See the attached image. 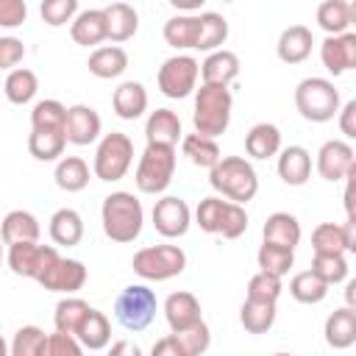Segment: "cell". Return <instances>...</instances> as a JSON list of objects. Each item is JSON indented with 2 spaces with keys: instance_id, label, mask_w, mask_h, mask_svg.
I'll return each mask as SVG.
<instances>
[{
  "instance_id": "obj_5",
  "label": "cell",
  "mask_w": 356,
  "mask_h": 356,
  "mask_svg": "<svg viewBox=\"0 0 356 356\" xmlns=\"http://www.w3.org/2000/svg\"><path fill=\"white\" fill-rule=\"evenodd\" d=\"M131 267L136 275H142L147 281H167V278H175L184 273L186 253L178 245H153V248L136 250Z\"/></svg>"
},
{
  "instance_id": "obj_37",
  "label": "cell",
  "mask_w": 356,
  "mask_h": 356,
  "mask_svg": "<svg viewBox=\"0 0 356 356\" xmlns=\"http://www.w3.org/2000/svg\"><path fill=\"white\" fill-rule=\"evenodd\" d=\"M67 147V139H64V131H33L31 128V136H28V150L33 159L39 161H53L64 153Z\"/></svg>"
},
{
  "instance_id": "obj_6",
  "label": "cell",
  "mask_w": 356,
  "mask_h": 356,
  "mask_svg": "<svg viewBox=\"0 0 356 356\" xmlns=\"http://www.w3.org/2000/svg\"><path fill=\"white\" fill-rule=\"evenodd\" d=\"M156 306L159 303H156V292L153 289H147L142 284H131V286H125L117 295V300H114V317H117V323L122 328L142 331V328H147L153 323Z\"/></svg>"
},
{
  "instance_id": "obj_61",
  "label": "cell",
  "mask_w": 356,
  "mask_h": 356,
  "mask_svg": "<svg viewBox=\"0 0 356 356\" xmlns=\"http://www.w3.org/2000/svg\"><path fill=\"white\" fill-rule=\"evenodd\" d=\"M273 356H292V353H273Z\"/></svg>"
},
{
  "instance_id": "obj_60",
  "label": "cell",
  "mask_w": 356,
  "mask_h": 356,
  "mask_svg": "<svg viewBox=\"0 0 356 356\" xmlns=\"http://www.w3.org/2000/svg\"><path fill=\"white\" fill-rule=\"evenodd\" d=\"M0 261H3V239H0Z\"/></svg>"
},
{
  "instance_id": "obj_29",
  "label": "cell",
  "mask_w": 356,
  "mask_h": 356,
  "mask_svg": "<svg viewBox=\"0 0 356 356\" xmlns=\"http://www.w3.org/2000/svg\"><path fill=\"white\" fill-rule=\"evenodd\" d=\"M228 39V22L217 11H203L197 14V36H195V50H217Z\"/></svg>"
},
{
  "instance_id": "obj_3",
  "label": "cell",
  "mask_w": 356,
  "mask_h": 356,
  "mask_svg": "<svg viewBox=\"0 0 356 356\" xmlns=\"http://www.w3.org/2000/svg\"><path fill=\"white\" fill-rule=\"evenodd\" d=\"M209 181L217 192H222V197H228L231 203H239V206L253 200V195L259 192L256 170L250 167V161H245L239 156H222L211 167Z\"/></svg>"
},
{
  "instance_id": "obj_20",
  "label": "cell",
  "mask_w": 356,
  "mask_h": 356,
  "mask_svg": "<svg viewBox=\"0 0 356 356\" xmlns=\"http://www.w3.org/2000/svg\"><path fill=\"white\" fill-rule=\"evenodd\" d=\"M278 175L289 186H303L312 175V156L300 145H289L278 156Z\"/></svg>"
},
{
  "instance_id": "obj_8",
  "label": "cell",
  "mask_w": 356,
  "mask_h": 356,
  "mask_svg": "<svg viewBox=\"0 0 356 356\" xmlns=\"http://www.w3.org/2000/svg\"><path fill=\"white\" fill-rule=\"evenodd\" d=\"M131 161H134V142L125 134L111 131L97 145V153H95V175L100 181H120L128 172Z\"/></svg>"
},
{
  "instance_id": "obj_51",
  "label": "cell",
  "mask_w": 356,
  "mask_h": 356,
  "mask_svg": "<svg viewBox=\"0 0 356 356\" xmlns=\"http://www.w3.org/2000/svg\"><path fill=\"white\" fill-rule=\"evenodd\" d=\"M39 11H42V19H44L47 25L58 28V25H64V22H70V19L75 17L78 0H44Z\"/></svg>"
},
{
  "instance_id": "obj_42",
  "label": "cell",
  "mask_w": 356,
  "mask_h": 356,
  "mask_svg": "<svg viewBox=\"0 0 356 356\" xmlns=\"http://www.w3.org/2000/svg\"><path fill=\"white\" fill-rule=\"evenodd\" d=\"M289 292H292V298L298 300V303H320V300H325V295H328V286L312 273V270H303V273H298V275H292V281H289Z\"/></svg>"
},
{
  "instance_id": "obj_33",
  "label": "cell",
  "mask_w": 356,
  "mask_h": 356,
  "mask_svg": "<svg viewBox=\"0 0 356 356\" xmlns=\"http://www.w3.org/2000/svg\"><path fill=\"white\" fill-rule=\"evenodd\" d=\"M50 236L56 245H78L83 236V220L75 209H58L50 217Z\"/></svg>"
},
{
  "instance_id": "obj_9",
  "label": "cell",
  "mask_w": 356,
  "mask_h": 356,
  "mask_svg": "<svg viewBox=\"0 0 356 356\" xmlns=\"http://www.w3.org/2000/svg\"><path fill=\"white\" fill-rule=\"evenodd\" d=\"M197 72H200V64L192 56H172L159 70V89L167 97L181 100V97H186L195 89Z\"/></svg>"
},
{
  "instance_id": "obj_2",
  "label": "cell",
  "mask_w": 356,
  "mask_h": 356,
  "mask_svg": "<svg viewBox=\"0 0 356 356\" xmlns=\"http://www.w3.org/2000/svg\"><path fill=\"white\" fill-rule=\"evenodd\" d=\"M231 106H234V97L225 86L203 83L195 95V114H192L195 134L206 136V139L225 134V128L231 122Z\"/></svg>"
},
{
  "instance_id": "obj_11",
  "label": "cell",
  "mask_w": 356,
  "mask_h": 356,
  "mask_svg": "<svg viewBox=\"0 0 356 356\" xmlns=\"http://www.w3.org/2000/svg\"><path fill=\"white\" fill-rule=\"evenodd\" d=\"M356 170V159H353V147L342 139H331L320 147L317 153V172L325 181H345L350 178Z\"/></svg>"
},
{
  "instance_id": "obj_32",
  "label": "cell",
  "mask_w": 356,
  "mask_h": 356,
  "mask_svg": "<svg viewBox=\"0 0 356 356\" xmlns=\"http://www.w3.org/2000/svg\"><path fill=\"white\" fill-rule=\"evenodd\" d=\"M128 67V53L117 44L111 47H97L92 56H89V72L95 78H117L122 75Z\"/></svg>"
},
{
  "instance_id": "obj_31",
  "label": "cell",
  "mask_w": 356,
  "mask_h": 356,
  "mask_svg": "<svg viewBox=\"0 0 356 356\" xmlns=\"http://www.w3.org/2000/svg\"><path fill=\"white\" fill-rule=\"evenodd\" d=\"M245 150L253 159H270L281 150V131L273 122H259L245 136Z\"/></svg>"
},
{
  "instance_id": "obj_50",
  "label": "cell",
  "mask_w": 356,
  "mask_h": 356,
  "mask_svg": "<svg viewBox=\"0 0 356 356\" xmlns=\"http://www.w3.org/2000/svg\"><path fill=\"white\" fill-rule=\"evenodd\" d=\"M44 339V331L36 328V325H22L17 334H14V342L8 348V356H36L39 345Z\"/></svg>"
},
{
  "instance_id": "obj_44",
  "label": "cell",
  "mask_w": 356,
  "mask_h": 356,
  "mask_svg": "<svg viewBox=\"0 0 356 356\" xmlns=\"http://www.w3.org/2000/svg\"><path fill=\"white\" fill-rule=\"evenodd\" d=\"M256 259H259V267H261L259 273H267V275H275V278L286 275L289 267L295 264V253L292 250H284V248H275V245H267V242L259 248Z\"/></svg>"
},
{
  "instance_id": "obj_52",
  "label": "cell",
  "mask_w": 356,
  "mask_h": 356,
  "mask_svg": "<svg viewBox=\"0 0 356 356\" xmlns=\"http://www.w3.org/2000/svg\"><path fill=\"white\" fill-rule=\"evenodd\" d=\"M28 17L25 0H0V28H17Z\"/></svg>"
},
{
  "instance_id": "obj_4",
  "label": "cell",
  "mask_w": 356,
  "mask_h": 356,
  "mask_svg": "<svg viewBox=\"0 0 356 356\" xmlns=\"http://www.w3.org/2000/svg\"><path fill=\"white\" fill-rule=\"evenodd\" d=\"M295 106L309 122H328L339 114V92L328 78H303L295 89Z\"/></svg>"
},
{
  "instance_id": "obj_10",
  "label": "cell",
  "mask_w": 356,
  "mask_h": 356,
  "mask_svg": "<svg viewBox=\"0 0 356 356\" xmlns=\"http://www.w3.org/2000/svg\"><path fill=\"white\" fill-rule=\"evenodd\" d=\"M58 259L56 248L50 245H39V242H17L8 248V267L11 273L22 275V278H33L39 281V275Z\"/></svg>"
},
{
  "instance_id": "obj_55",
  "label": "cell",
  "mask_w": 356,
  "mask_h": 356,
  "mask_svg": "<svg viewBox=\"0 0 356 356\" xmlns=\"http://www.w3.org/2000/svg\"><path fill=\"white\" fill-rule=\"evenodd\" d=\"M150 356H184V350L178 348V342H175V339H172V334H170V337L156 339V345H153Z\"/></svg>"
},
{
  "instance_id": "obj_35",
  "label": "cell",
  "mask_w": 356,
  "mask_h": 356,
  "mask_svg": "<svg viewBox=\"0 0 356 356\" xmlns=\"http://www.w3.org/2000/svg\"><path fill=\"white\" fill-rule=\"evenodd\" d=\"M239 320L248 334H267L275 323V303L264 300H245L239 309Z\"/></svg>"
},
{
  "instance_id": "obj_48",
  "label": "cell",
  "mask_w": 356,
  "mask_h": 356,
  "mask_svg": "<svg viewBox=\"0 0 356 356\" xmlns=\"http://www.w3.org/2000/svg\"><path fill=\"white\" fill-rule=\"evenodd\" d=\"M245 231H248V211H245L239 203H231V200H228L217 234H220L222 239H236V236H242Z\"/></svg>"
},
{
  "instance_id": "obj_59",
  "label": "cell",
  "mask_w": 356,
  "mask_h": 356,
  "mask_svg": "<svg viewBox=\"0 0 356 356\" xmlns=\"http://www.w3.org/2000/svg\"><path fill=\"white\" fill-rule=\"evenodd\" d=\"M0 356H8V345H6V339L0 337Z\"/></svg>"
},
{
  "instance_id": "obj_57",
  "label": "cell",
  "mask_w": 356,
  "mask_h": 356,
  "mask_svg": "<svg viewBox=\"0 0 356 356\" xmlns=\"http://www.w3.org/2000/svg\"><path fill=\"white\" fill-rule=\"evenodd\" d=\"M203 0H172L175 8H200Z\"/></svg>"
},
{
  "instance_id": "obj_12",
  "label": "cell",
  "mask_w": 356,
  "mask_h": 356,
  "mask_svg": "<svg viewBox=\"0 0 356 356\" xmlns=\"http://www.w3.org/2000/svg\"><path fill=\"white\" fill-rule=\"evenodd\" d=\"M189 217L192 214H189L186 200H181L175 195H167V197L156 200V206H153V225L167 239L184 236L189 231Z\"/></svg>"
},
{
  "instance_id": "obj_17",
  "label": "cell",
  "mask_w": 356,
  "mask_h": 356,
  "mask_svg": "<svg viewBox=\"0 0 356 356\" xmlns=\"http://www.w3.org/2000/svg\"><path fill=\"white\" fill-rule=\"evenodd\" d=\"M312 47H314V36L306 25H289L281 36H278V58L286 61V64H300L312 56Z\"/></svg>"
},
{
  "instance_id": "obj_22",
  "label": "cell",
  "mask_w": 356,
  "mask_h": 356,
  "mask_svg": "<svg viewBox=\"0 0 356 356\" xmlns=\"http://www.w3.org/2000/svg\"><path fill=\"white\" fill-rule=\"evenodd\" d=\"M164 317L172 331H184V328L200 323V300L192 292H172L164 300Z\"/></svg>"
},
{
  "instance_id": "obj_34",
  "label": "cell",
  "mask_w": 356,
  "mask_h": 356,
  "mask_svg": "<svg viewBox=\"0 0 356 356\" xmlns=\"http://www.w3.org/2000/svg\"><path fill=\"white\" fill-rule=\"evenodd\" d=\"M53 178H56L58 189H64V192H81L89 184V167H86L83 159L67 156V159H61L56 164V175Z\"/></svg>"
},
{
  "instance_id": "obj_27",
  "label": "cell",
  "mask_w": 356,
  "mask_h": 356,
  "mask_svg": "<svg viewBox=\"0 0 356 356\" xmlns=\"http://www.w3.org/2000/svg\"><path fill=\"white\" fill-rule=\"evenodd\" d=\"M111 103H114L117 117H122V120H136V117H142V111L147 108V92H145V86H142L139 81H125V83H120V86L114 89Z\"/></svg>"
},
{
  "instance_id": "obj_13",
  "label": "cell",
  "mask_w": 356,
  "mask_h": 356,
  "mask_svg": "<svg viewBox=\"0 0 356 356\" xmlns=\"http://www.w3.org/2000/svg\"><path fill=\"white\" fill-rule=\"evenodd\" d=\"M39 284L47 289V292H78L83 284H86V267L78 261V259H56L42 275H39Z\"/></svg>"
},
{
  "instance_id": "obj_15",
  "label": "cell",
  "mask_w": 356,
  "mask_h": 356,
  "mask_svg": "<svg viewBox=\"0 0 356 356\" xmlns=\"http://www.w3.org/2000/svg\"><path fill=\"white\" fill-rule=\"evenodd\" d=\"M320 58L323 67L331 75H342L345 70L356 67V33H339V36H328L320 44Z\"/></svg>"
},
{
  "instance_id": "obj_28",
  "label": "cell",
  "mask_w": 356,
  "mask_h": 356,
  "mask_svg": "<svg viewBox=\"0 0 356 356\" xmlns=\"http://www.w3.org/2000/svg\"><path fill=\"white\" fill-rule=\"evenodd\" d=\"M75 339L81 342V348H89V350L106 348L108 339H111V325H108L106 314L97 312V309H89L86 317L81 320L78 331H75Z\"/></svg>"
},
{
  "instance_id": "obj_40",
  "label": "cell",
  "mask_w": 356,
  "mask_h": 356,
  "mask_svg": "<svg viewBox=\"0 0 356 356\" xmlns=\"http://www.w3.org/2000/svg\"><path fill=\"white\" fill-rule=\"evenodd\" d=\"M89 309H92V306H89L86 300H81V298H64V300L56 306V314H53L56 331L75 337V331H78V325H81V320L86 317Z\"/></svg>"
},
{
  "instance_id": "obj_23",
  "label": "cell",
  "mask_w": 356,
  "mask_h": 356,
  "mask_svg": "<svg viewBox=\"0 0 356 356\" xmlns=\"http://www.w3.org/2000/svg\"><path fill=\"white\" fill-rule=\"evenodd\" d=\"M103 19H106V39H111V42H125L139 28V14L128 3H111V6H106L103 8Z\"/></svg>"
},
{
  "instance_id": "obj_25",
  "label": "cell",
  "mask_w": 356,
  "mask_h": 356,
  "mask_svg": "<svg viewBox=\"0 0 356 356\" xmlns=\"http://www.w3.org/2000/svg\"><path fill=\"white\" fill-rule=\"evenodd\" d=\"M39 220L31 211H8L0 222V239L6 245H17V242H36L39 239Z\"/></svg>"
},
{
  "instance_id": "obj_7",
  "label": "cell",
  "mask_w": 356,
  "mask_h": 356,
  "mask_svg": "<svg viewBox=\"0 0 356 356\" xmlns=\"http://www.w3.org/2000/svg\"><path fill=\"white\" fill-rule=\"evenodd\" d=\"M172 172H175V147L147 145L136 167V186L145 195L164 192L172 181Z\"/></svg>"
},
{
  "instance_id": "obj_36",
  "label": "cell",
  "mask_w": 356,
  "mask_h": 356,
  "mask_svg": "<svg viewBox=\"0 0 356 356\" xmlns=\"http://www.w3.org/2000/svg\"><path fill=\"white\" fill-rule=\"evenodd\" d=\"M36 89H39V81H36V75H33L31 70H25V67L11 70L8 78H6V83H3V92H6V97H8L14 106L31 103L33 95H36Z\"/></svg>"
},
{
  "instance_id": "obj_38",
  "label": "cell",
  "mask_w": 356,
  "mask_h": 356,
  "mask_svg": "<svg viewBox=\"0 0 356 356\" xmlns=\"http://www.w3.org/2000/svg\"><path fill=\"white\" fill-rule=\"evenodd\" d=\"M195 36H197V17L192 14H178V17H170L164 22V42L170 47H195Z\"/></svg>"
},
{
  "instance_id": "obj_45",
  "label": "cell",
  "mask_w": 356,
  "mask_h": 356,
  "mask_svg": "<svg viewBox=\"0 0 356 356\" xmlns=\"http://www.w3.org/2000/svg\"><path fill=\"white\" fill-rule=\"evenodd\" d=\"M172 339L178 342V348L184 350V356H200L211 345V331L200 320V323H195V325H189L184 331H172Z\"/></svg>"
},
{
  "instance_id": "obj_58",
  "label": "cell",
  "mask_w": 356,
  "mask_h": 356,
  "mask_svg": "<svg viewBox=\"0 0 356 356\" xmlns=\"http://www.w3.org/2000/svg\"><path fill=\"white\" fill-rule=\"evenodd\" d=\"M353 289H356V281L348 284V300H350V303H353Z\"/></svg>"
},
{
  "instance_id": "obj_54",
  "label": "cell",
  "mask_w": 356,
  "mask_h": 356,
  "mask_svg": "<svg viewBox=\"0 0 356 356\" xmlns=\"http://www.w3.org/2000/svg\"><path fill=\"white\" fill-rule=\"evenodd\" d=\"M353 117H356V100H348L345 103V108L339 111V128H342V134L345 136H356V125H353Z\"/></svg>"
},
{
  "instance_id": "obj_53",
  "label": "cell",
  "mask_w": 356,
  "mask_h": 356,
  "mask_svg": "<svg viewBox=\"0 0 356 356\" xmlns=\"http://www.w3.org/2000/svg\"><path fill=\"white\" fill-rule=\"evenodd\" d=\"M25 44L17 36H0V70H11L22 61Z\"/></svg>"
},
{
  "instance_id": "obj_1",
  "label": "cell",
  "mask_w": 356,
  "mask_h": 356,
  "mask_svg": "<svg viewBox=\"0 0 356 356\" xmlns=\"http://www.w3.org/2000/svg\"><path fill=\"white\" fill-rule=\"evenodd\" d=\"M103 231L111 242H134L142 231L145 211L131 192H111L103 200Z\"/></svg>"
},
{
  "instance_id": "obj_47",
  "label": "cell",
  "mask_w": 356,
  "mask_h": 356,
  "mask_svg": "<svg viewBox=\"0 0 356 356\" xmlns=\"http://www.w3.org/2000/svg\"><path fill=\"white\" fill-rule=\"evenodd\" d=\"M225 206H228V200H222V197H203V200L197 203V209H195V220H197L200 231L217 234Z\"/></svg>"
},
{
  "instance_id": "obj_39",
  "label": "cell",
  "mask_w": 356,
  "mask_h": 356,
  "mask_svg": "<svg viewBox=\"0 0 356 356\" xmlns=\"http://www.w3.org/2000/svg\"><path fill=\"white\" fill-rule=\"evenodd\" d=\"M181 147H184V156H189V161H192V164L206 167V170H211V167L222 159V153H220L217 142H214V139H206V136H197V134L184 136Z\"/></svg>"
},
{
  "instance_id": "obj_21",
  "label": "cell",
  "mask_w": 356,
  "mask_h": 356,
  "mask_svg": "<svg viewBox=\"0 0 356 356\" xmlns=\"http://www.w3.org/2000/svg\"><path fill=\"white\" fill-rule=\"evenodd\" d=\"M264 242L267 245H275V248H284V250H295V245L300 242V222L286 214V211H275L264 220Z\"/></svg>"
},
{
  "instance_id": "obj_14",
  "label": "cell",
  "mask_w": 356,
  "mask_h": 356,
  "mask_svg": "<svg viewBox=\"0 0 356 356\" xmlns=\"http://www.w3.org/2000/svg\"><path fill=\"white\" fill-rule=\"evenodd\" d=\"M100 136V114L92 106H70L64 120V139L72 145H92Z\"/></svg>"
},
{
  "instance_id": "obj_56",
  "label": "cell",
  "mask_w": 356,
  "mask_h": 356,
  "mask_svg": "<svg viewBox=\"0 0 356 356\" xmlns=\"http://www.w3.org/2000/svg\"><path fill=\"white\" fill-rule=\"evenodd\" d=\"M108 356H142V350H139L136 342H131V339H120V342L111 345Z\"/></svg>"
},
{
  "instance_id": "obj_41",
  "label": "cell",
  "mask_w": 356,
  "mask_h": 356,
  "mask_svg": "<svg viewBox=\"0 0 356 356\" xmlns=\"http://www.w3.org/2000/svg\"><path fill=\"white\" fill-rule=\"evenodd\" d=\"M64 120H67V106L58 100H39L31 111L33 131H64Z\"/></svg>"
},
{
  "instance_id": "obj_16",
  "label": "cell",
  "mask_w": 356,
  "mask_h": 356,
  "mask_svg": "<svg viewBox=\"0 0 356 356\" xmlns=\"http://www.w3.org/2000/svg\"><path fill=\"white\" fill-rule=\"evenodd\" d=\"M312 248L314 253H342L345 250H356V236H353V220H348L345 225L337 222H320L312 231Z\"/></svg>"
},
{
  "instance_id": "obj_26",
  "label": "cell",
  "mask_w": 356,
  "mask_h": 356,
  "mask_svg": "<svg viewBox=\"0 0 356 356\" xmlns=\"http://www.w3.org/2000/svg\"><path fill=\"white\" fill-rule=\"evenodd\" d=\"M353 17H356V6L353 3H345V0H325V3L317 6V25L328 36L348 33Z\"/></svg>"
},
{
  "instance_id": "obj_19",
  "label": "cell",
  "mask_w": 356,
  "mask_h": 356,
  "mask_svg": "<svg viewBox=\"0 0 356 356\" xmlns=\"http://www.w3.org/2000/svg\"><path fill=\"white\" fill-rule=\"evenodd\" d=\"M145 136H147V145L175 147L178 139H181V120H178V114L170 111V108H156V111L147 117Z\"/></svg>"
},
{
  "instance_id": "obj_46",
  "label": "cell",
  "mask_w": 356,
  "mask_h": 356,
  "mask_svg": "<svg viewBox=\"0 0 356 356\" xmlns=\"http://www.w3.org/2000/svg\"><path fill=\"white\" fill-rule=\"evenodd\" d=\"M36 356H83V348L75 337L70 334H44Z\"/></svg>"
},
{
  "instance_id": "obj_18",
  "label": "cell",
  "mask_w": 356,
  "mask_h": 356,
  "mask_svg": "<svg viewBox=\"0 0 356 356\" xmlns=\"http://www.w3.org/2000/svg\"><path fill=\"white\" fill-rule=\"evenodd\" d=\"M200 75H203V83L209 86H225L239 75V58L236 53L231 50H214L206 56V61L200 64Z\"/></svg>"
},
{
  "instance_id": "obj_24",
  "label": "cell",
  "mask_w": 356,
  "mask_h": 356,
  "mask_svg": "<svg viewBox=\"0 0 356 356\" xmlns=\"http://www.w3.org/2000/svg\"><path fill=\"white\" fill-rule=\"evenodd\" d=\"M325 342L334 350H345L356 342V312L353 306H342L325 320Z\"/></svg>"
},
{
  "instance_id": "obj_30",
  "label": "cell",
  "mask_w": 356,
  "mask_h": 356,
  "mask_svg": "<svg viewBox=\"0 0 356 356\" xmlns=\"http://www.w3.org/2000/svg\"><path fill=\"white\" fill-rule=\"evenodd\" d=\"M72 39L83 47H92V44H100L106 39V19H103V8H86L75 17L72 28H70Z\"/></svg>"
},
{
  "instance_id": "obj_43",
  "label": "cell",
  "mask_w": 356,
  "mask_h": 356,
  "mask_svg": "<svg viewBox=\"0 0 356 356\" xmlns=\"http://www.w3.org/2000/svg\"><path fill=\"white\" fill-rule=\"evenodd\" d=\"M312 273L325 284V286H331V284H339V281H345L348 278V261H345V256L342 253H314V259H312Z\"/></svg>"
},
{
  "instance_id": "obj_49",
  "label": "cell",
  "mask_w": 356,
  "mask_h": 356,
  "mask_svg": "<svg viewBox=\"0 0 356 356\" xmlns=\"http://www.w3.org/2000/svg\"><path fill=\"white\" fill-rule=\"evenodd\" d=\"M281 295V278L267 275V273H256L248 281V300H264V303H275Z\"/></svg>"
}]
</instances>
